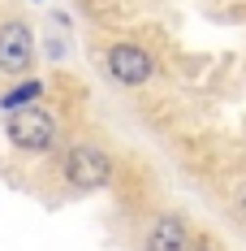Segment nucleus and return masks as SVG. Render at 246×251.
Instances as JSON below:
<instances>
[{"label":"nucleus","mask_w":246,"mask_h":251,"mask_svg":"<svg viewBox=\"0 0 246 251\" xmlns=\"http://www.w3.org/2000/svg\"><path fill=\"white\" fill-rule=\"evenodd\" d=\"M39 100H44V82H39V78H18V82L0 96V113H18V108L39 104Z\"/></svg>","instance_id":"nucleus-6"},{"label":"nucleus","mask_w":246,"mask_h":251,"mask_svg":"<svg viewBox=\"0 0 246 251\" xmlns=\"http://www.w3.org/2000/svg\"><path fill=\"white\" fill-rule=\"evenodd\" d=\"M4 139L22 156H48L61 148V122L44 104H26L18 113H4Z\"/></svg>","instance_id":"nucleus-1"},{"label":"nucleus","mask_w":246,"mask_h":251,"mask_svg":"<svg viewBox=\"0 0 246 251\" xmlns=\"http://www.w3.org/2000/svg\"><path fill=\"white\" fill-rule=\"evenodd\" d=\"M190 238H195V229L181 212H160L143 234V251H186Z\"/></svg>","instance_id":"nucleus-5"},{"label":"nucleus","mask_w":246,"mask_h":251,"mask_svg":"<svg viewBox=\"0 0 246 251\" xmlns=\"http://www.w3.org/2000/svg\"><path fill=\"white\" fill-rule=\"evenodd\" d=\"M229 208H233V217L246 226V182H238V191H233V203H229Z\"/></svg>","instance_id":"nucleus-7"},{"label":"nucleus","mask_w":246,"mask_h":251,"mask_svg":"<svg viewBox=\"0 0 246 251\" xmlns=\"http://www.w3.org/2000/svg\"><path fill=\"white\" fill-rule=\"evenodd\" d=\"M35 70V26L22 13H0V78H30Z\"/></svg>","instance_id":"nucleus-3"},{"label":"nucleus","mask_w":246,"mask_h":251,"mask_svg":"<svg viewBox=\"0 0 246 251\" xmlns=\"http://www.w3.org/2000/svg\"><path fill=\"white\" fill-rule=\"evenodd\" d=\"M186 251H216V243H212V238H203V234H195V238H190V247Z\"/></svg>","instance_id":"nucleus-8"},{"label":"nucleus","mask_w":246,"mask_h":251,"mask_svg":"<svg viewBox=\"0 0 246 251\" xmlns=\"http://www.w3.org/2000/svg\"><path fill=\"white\" fill-rule=\"evenodd\" d=\"M104 74L121 87H147L156 78V56L134 39H117L104 48Z\"/></svg>","instance_id":"nucleus-4"},{"label":"nucleus","mask_w":246,"mask_h":251,"mask_svg":"<svg viewBox=\"0 0 246 251\" xmlns=\"http://www.w3.org/2000/svg\"><path fill=\"white\" fill-rule=\"evenodd\" d=\"M112 156L95 143H69L65 156H61V177H65V186L69 191H104L108 182H112Z\"/></svg>","instance_id":"nucleus-2"}]
</instances>
